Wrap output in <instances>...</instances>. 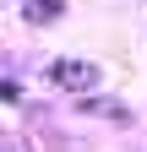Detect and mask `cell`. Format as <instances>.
<instances>
[{
  "mask_svg": "<svg viewBox=\"0 0 147 152\" xmlns=\"http://www.w3.org/2000/svg\"><path fill=\"white\" fill-rule=\"evenodd\" d=\"M49 82L65 87V92H93L98 87V65H87V60H54L49 65Z\"/></svg>",
  "mask_w": 147,
  "mask_h": 152,
  "instance_id": "1",
  "label": "cell"
},
{
  "mask_svg": "<svg viewBox=\"0 0 147 152\" xmlns=\"http://www.w3.org/2000/svg\"><path fill=\"white\" fill-rule=\"evenodd\" d=\"M60 16V0H27V22H49Z\"/></svg>",
  "mask_w": 147,
  "mask_h": 152,
  "instance_id": "2",
  "label": "cell"
}]
</instances>
